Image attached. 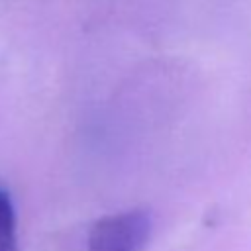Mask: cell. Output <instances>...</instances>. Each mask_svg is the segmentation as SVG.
<instances>
[{
    "label": "cell",
    "instance_id": "1",
    "mask_svg": "<svg viewBox=\"0 0 251 251\" xmlns=\"http://www.w3.org/2000/svg\"><path fill=\"white\" fill-rule=\"evenodd\" d=\"M153 218L147 210L110 214L92 224L88 251H143L151 239Z\"/></svg>",
    "mask_w": 251,
    "mask_h": 251
},
{
    "label": "cell",
    "instance_id": "2",
    "mask_svg": "<svg viewBox=\"0 0 251 251\" xmlns=\"http://www.w3.org/2000/svg\"><path fill=\"white\" fill-rule=\"evenodd\" d=\"M0 251H18L16 210L4 188H0Z\"/></svg>",
    "mask_w": 251,
    "mask_h": 251
}]
</instances>
